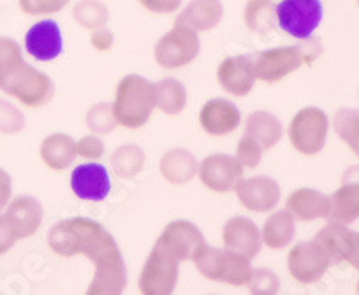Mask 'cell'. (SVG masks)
I'll return each mask as SVG.
<instances>
[{
    "label": "cell",
    "instance_id": "d6a6232c",
    "mask_svg": "<svg viewBox=\"0 0 359 295\" xmlns=\"http://www.w3.org/2000/svg\"><path fill=\"white\" fill-rule=\"evenodd\" d=\"M248 290L252 294H277L280 290V279L271 268H253Z\"/></svg>",
    "mask_w": 359,
    "mask_h": 295
},
{
    "label": "cell",
    "instance_id": "e0dca14e",
    "mask_svg": "<svg viewBox=\"0 0 359 295\" xmlns=\"http://www.w3.org/2000/svg\"><path fill=\"white\" fill-rule=\"evenodd\" d=\"M4 211V216L8 218L9 225L13 227L18 240L31 238L40 230L43 221V207L34 197L20 195L11 198Z\"/></svg>",
    "mask_w": 359,
    "mask_h": 295
},
{
    "label": "cell",
    "instance_id": "9a60e30c",
    "mask_svg": "<svg viewBox=\"0 0 359 295\" xmlns=\"http://www.w3.org/2000/svg\"><path fill=\"white\" fill-rule=\"evenodd\" d=\"M327 263V252L320 243H298L290 250L287 270L297 283L309 284L325 272Z\"/></svg>",
    "mask_w": 359,
    "mask_h": 295
},
{
    "label": "cell",
    "instance_id": "4316f807",
    "mask_svg": "<svg viewBox=\"0 0 359 295\" xmlns=\"http://www.w3.org/2000/svg\"><path fill=\"white\" fill-rule=\"evenodd\" d=\"M146 153L137 144H123L111 153V169L118 178H135L144 169Z\"/></svg>",
    "mask_w": 359,
    "mask_h": 295
},
{
    "label": "cell",
    "instance_id": "30bf717a",
    "mask_svg": "<svg viewBox=\"0 0 359 295\" xmlns=\"http://www.w3.org/2000/svg\"><path fill=\"white\" fill-rule=\"evenodd\" d=\"M243 175H245V168L237 162L236 157L224 155V153H212L198 164V176L201 184L208 191L217 195L233 191Z\"/></svg>",
    "mask_w": 359,
    "mask_h": 295
},
{
    "label": "cell",
    "instance_id": "8d00e7d4",
    "mask_svg": "<svg viewBox=\"0 0 359 295\" xmlns=\"http://www.w3.org/2000/svg\"><path fill=\"white\" fill-rule=\"evenodd\" d=\"M17 242V234H15L13 227L9 225L8 218L4 214H0V256L8 254Z\"/></svg>",
    "mask_w": 359,
    "mask_h": 295
},
{
    "label": "cell",
    "instance_id": "7c38bea8",
    "mask_svg": "<svg viewBox=\"0 0 359 295\" xmlns=\"http://www.w3.org/2000/svg\"><path fill=\"white\" fill-rule=\"evenodd\" d=\"M257 81L255 63L245 54L226 58L217 67V83L226 94L236 98H246Z\"/></svg>",
    "mask_w": 359,
    "mask_h": 295
},
{
    "label": "cell",
    "instance_id": "4fadbf2b",
    "mask_svg": "<svg viewBox=\"0 0 359 295\" xmlns=\"http://www.w3.org/2000/svg\"><path fill=\"white\" fill-rule=\"evenodd\" d=\"M203 243L205 238L201 230L189 220L171 221L156 240V245L169 250L180 263L192 261L194 254Z\"/></svg>",
    "mask_w": 359,
    "mask_h": 295
},
{
    "label": "cell",
    "instance_id": "83f0119b",
    "mask_svg": "<svg viewBox=\"0 0 359 295\" xmlns=\"http://www.w3.org/2000/svg\"><path fill=\"white\" fill-rule=\"evenodd\" d=\"M245 24L252 33L268 34L277 25L271 0H250L245 8Z\"/></svg>",
    "mask_w": 359,
    "mask_h": 295
},
{
    "label": "cell",
    "instance_id": "d590c367",
    "mask_svg": "<svg viewBox=\"0 0 359 295\" xmlns=\"http://www.w3.org/2000/svg\"><path fill=\"white\" fill-rule=\"evenodd\" d=\"M139 2L146 11L155 15H171L182 6V0H139Z\"/></svg>",
    "mask_w": 359,
    "mask_h": 295
},
{
    "label": "cell",
    "instance_id": "ba28073f",
    "mask_svg": "<svg viewBox=\"0 0 359 295\" xmlns=\"http://www.w3.org/2000/svg\"><path fill=\"white\" fill-rule=\"evenodd\" d=\"M316 53L306 46H291V47H273V49L262 51L253 63H255V72H257L259 81H264L268 85L282 81L290 76L291 72L298 70L304 63L311 62Z\"/></svg>",
    "mask_w": 359,
    "mask_h": 295
},
{
    "label": "cell",
    "instance_id": "f35d334b",
    "mask_svg": "<svg viewBox=\"0 0 359 295\" xmlns=\"http://www.w3.org/2000/svg\"><path fill=\"white\" fill-rule=\"evenodd\" d=\"M13 198V181L6 169L0 168V213L8 207Z\"/></svg>",
    "mask_w": 359,
    "mask_h": 295
},
{
    "label": "cell",
    "instance_id": "5b68a950",
    "mask_svg": "<svg viewBox=\"0 0 359 295\" xmlns=\"http://www.w3.org/2000/svg\"><path fill=\"white\" fill-rule=\"evenodd\" d=\"M200 51L201 44L196 31L184 24H176L156 41L155 62L165 70L184 69L196 60Z\"/></svg>",
    "mask_w": 359,
    "mask_h": 295
},
{
    "label": "cell",
    "instance_id": "ac0fdd59",
    "mask_svg": "<svg viewBox=\"0 0 359 295\" xmlns=\"http://www.w3.org/2000/svg\"><path fill=\"white\" fill-rule=\"evenodd\" d=\"M25 51L38 62H53L63 53L62 29L54 20L36 22L25 34Z\"/></svg>",
    "mask_w": 359,
    "mask_h": 295
},
{
    "label": "cell",
    "instance_id": "4dcf8cb0",
    "mask_svg": "<svg viewBox=\"0 0 359 295\" xmlns=\"http://www.w3.org/2000/svg\"><path fill=\"white\" fill-rule=\"evenodd\" d=\"M25 128V115L17 105L0 98V133L17 136Z\"/></svg>",
    "mask_w": 359,
    "mask_h": 295
},
{
    "label": "cell",
    "instance_id": "9c48e42d",
    "mask_svg": "<svg viewBox=\"0 0 359 295\" xmlns=\"http://www.w3.org/2000/svg\"><path fill=\"white\" fill-rule=\"evenodd\" d=\"M291 146L298 153L314 155L322 150L327 136V117L318 108H304L291 119L287 128Z\"/></svg>",
    "mask_w": 359,
    "mask_h": 295
},
{
    "label": "cell",
    "instance_id": "74e56055",
    "mask_svg": "<svg viewBox=\"0 0 359 295\" xmlns=\"http://www.w3.org/2000/svg\"><path fill=\"white\" fill-rule=\"evenodd\" d=\"M114 33L108 31L107 27H99L94 29V33H92V38H90V46L94 47L97 53H107L114 47Z\"/></svg>",
    "mask_w": 359,
    "mask_h": 295
},
{
    "label": "cell",
    "instance_id": "d6986e66",
    "mask_svg": "<svg viewBox=\"0 0 359 295\" xmlns=\"http://www.w3.org/2000/svg\"><path fill=\"white\" fill-rule=\"evenodd\" d=\"M224 249L236 250L248 258H255L262 249L261 229L250 218L233 216L230 218L221 232Z\"/></svg>",
    "mask_w": 359,
    "mask_h": 295
},
{
    "label": "cell",
    "instance_id": "ffe728a7",
    "mask_svg": "<svg viewBox=\"0 0 359 295\" xmlns=\"http://www.w3.org/2000/svg\"><path fill=\"white\" fill-rule=\"evenodd\" d=\"M158 169L165 182L172 185H184L198 175V160L189 150L172 148L162 155Z\"/></svg>",
    "mask_w": 359,
    "mask_h": 295
},
{
    "label": "cell",
    "instance_id": "e575fe53",
    "mask_svg": "<svg viewBox=\"0 0 359 295\" xmlns=\"http://www.w3.org/2000/svg\"><path fill=\"white\" fill-rule=\"evenodd\" d=\"M76 148H78V157H83L86 160H99L107 153L104 140L95 133H90V136L79 139V143H76Z\"/></svg>",
    "mask_w": 359,
    "mask_h": 295
},
{
    "label": "cell",
    "instance_id": "52a82bcc",
    "mask_svg": "<svg viewBox=\"0 0 359 295\" xmlns=\"http://www.w3.org/2000/svg\"><path fill=\"white\" fill-rule=\"evenodd\" d=\"M323 18L320 0H282L275 4V20L278 27L298 40H311Z\"/></svg>",
    "mask_w": 359,
    "mask_h": 295
},
{
    "label": "cell",
    "instance_id": "2e32d148",
    "mask_svg": "<svg viewBox=\"0 0 359 295\" xmlns=\"http://www.w3.org/2000/svg\"><path fill=\"white\" fill-rule=\"evenodd\" d=\"M198 123L208 137H226L241 126V112L226 99H208L201 107Z\"/></svg>",
    "mask_w": 359,
    "mask_h": 295
},
{
    "label": "cell",
    "instance_id": "f546056e",
    "mask_svg": "<svg viewBox=\"0 0 359 295\" xmlns=\"http://www.w3.org/2000/svg\"><path fill=\"white\" fill-rule=\"evenodd\" d=\"M86 126L92 133L95 136H108L115 128L118 126L117 119L114 115V108H111V103H97L94 107L86 112Z\"/></svg>",
    "mask_w": 359,
    "mask_h": 295
},
{
    "label": "cell",
    "instance_id": "5bb4252c",
    "mask_svg": "<svg viewBox=\"0 0 359 295\" xmlns=\"http://www.w3.org/2000/svg\"><path fill=\"white\" fill-rule=\"evenodd\" d=\"M70 188L74 195L81 200L102 202L111 191V178L108 169L97 160H88L85 164L74 168L70 175Z\"/></svg>",
    "mask_w": 359,
    "mask_h": 295
},
{
    "label": "cell",
    "instance_id": "603a6c76",
    "mask_svg": "<svg viewBox=\"0 0 359 295\" xmlns=\"http://www.w3.org/2000/svg\"><path fill=\"white\" fill-rule=\"evenodd\" d=\"M282 123L277 115L266 110H257L250 114L245 121V133L257 140L262 148L271 150L282 139Z\"/></svg>",
    "mask_w": 359,
    "mask_h": 295
},
{
    "label": "cell",
    "instance_id": "836d02e7",
    "mask_svg": "<svg viewBox=\"0 0 359 295\" xmlns=\"http://www.w3.org/2000/svg\"><path fill=\"white\" fill-rule=\"evenodd\" d=\"M70 0H18V8L25 15L38 17V15H53L60 13L69 6Z\"/></svg>",
    "mask_w": 359,
    "mask_h": 295
},
{
    "label": "cell",
    "instance_id": "d4e9b609",
    "mask_svg": "<svg viewBox=\"0 0 359 295\" xmlns=\"http://www.w3.org/2000/svg\"><path fill=\"white\" fill-rule=\"evenodd\" d=\"M287 211L297 220L307 221L327 214L329 207H327L325 198L316 193V191L298 189V191L291 193L290 198H287Z\"/></svg>",
    "mask_w": 359,
    "mask_h": 295
},
{
    "label": "cell",
    "instance_id": "8fae6325",
    "mask_svg": "<svg viewBox=\"0 0 359 295\" xmlns=\"http://www.w3.org/2000/svg\"><path fill=\"white\" fill-rule=\"evenodd\" d=\"M236 195L239 204L252 213H271L280 202V185L271 176L257 175L237 182Z\"/></svg>",
    "mask_w": 359,
    "mask_h": 295
},
{
    "label": "cell",
    "instance_id": "7a4b0ae2",
    "mask_svg": "<svg viewBox=\"0 0 359 295\" xmlns=\"http://www.w3.org/2000/svg\"><path fill=\"white\" fill-rule=\"evenodd\" d=\"M111 108L118 126L140 130L149 123L156 108L155 83L139 74H130L118 81Z\"/></svg>",
    "mask_w": 359,
    "mask_h": 295
},
{
    "label": "cell",
    "instance_id": "8992f818",
    "mask_svg": "<svg viewBox=\"0 0 359 295\" xmlns=\"http://www.w3.org/2000/svg\"><path fill=\"white\" fill-rule=\"evenodd\" d=\"M180 261L169 250L156 245L151 249L139 275V290L144 295H169L176 290Z\"/></svg>",
    "mask_w": 359,
    "mask_h": 295
},
{
    "label": "cell",
    "instance_id": "7402d4cb",
    "mask_svg": "<svg viewBox=\"0 0 359 295\" xmlns=\"http://www.w3.org/2000/svg\"><path fill=\"white\" fill-rule=\"evenodd\" d=\"M224 15L221 0H191L187 8L180 13L176 24H184L196 33L210 31L221 22Z\"/></svg>",
    "mask_w": 359,
    "mask_h": 295
},
{
    "label": "cell",
    "instance_id": "1f68e13d",
    "mask_svg": "<svg viewBox=\"0 0 359 295\" xmlns=\"http://www.w3.org/2000/svg\"><path fill=\"white\" fill-rule=\"evenodd\" d=\"M262 155H264V148H262L255 139L246 136V133L241 137V140L237 143L236 159L245 169L257 168L262 162Z\"/></svg>",
    "mask_w": 359,
    "mask_h": 295
},
{
    "label": "cell",
    "instance_id": "f1b7e54d",
    "mask_svg": "<svg viewBox=\"0 0 359 295\" xmlns=\"http://www.w3.org/2000/svg\"><path fill=\"white\" fill-rule=\"evenodd\" d=\"M108 18H110L108 8L99 0H81L74 6V20L85 29L94 31V29L104 27Z\"/></svg>",
    "mask_w": 359,
    "mask_h": 295
},
{
    "label": "cell",
    "instance_id": "6da1fadb",
    "mask_svg": "<svg viewBox=\"0 0 359 295\" xmlns=\"http://www.w3.org/2000/svg\"><path fill=\"white\" fill-rule=\"evenodd\" d=\"M47 245L60 258L83 256L94 265V279L86 294H123L128 283L126 263L110 232L90 218H70L57 221L47 232Z\"/></svg>",
    "mask_w": 359,
    "mask_h": 295
},
{
    "label": "cell",
    "instance_id": "cb8c5ba5",
    "mask_svg": "<svg viewBox=\"0 0 359 295\" xmlns=\"http://www.w3.org/2000/svg\"><path fill=\"white\" fill-rule=\"evenodd\" d=\"M262 245L271 250H280L294 238V218L290 211H275L266 218L261 229Z\"/></svg>",
    "mask_w": 359,
    "mask_h": 295
},
{
    "label": "cell",
    "instance_id": "277c9868",
    "mask_svg": "<svg viewBox=\"0 0 359 295\" xmlns=\"http://www.w3.org/2000/svg\"><path fill=\"white\" fill-rule=\"evenodd\" d=\"M54 81L25 60L13 67L0 81V92L11 96L27 108H41L54 98Z\"/></svg>",
    "mask_w": 359,
    "mask_h": 295
},
{
    "label": "cell",
    "instance_id": "44dd1931",
    "mask_svg": "<svg viewBox=\"0 0 359 295\" xmlns=\"http://www.w3.org/2000/svg\"><path fill=\"white\" fill-rule=\"evenodd\" d=\"M40 157L41 162L53 171H65L78 157L76 140L67 133H60V131L50 133L41 140Z\"/></svg>",
    "mask_w": 359,
    "mask_h": 295
},
{
    "label": "cell",
    "instance_id": "484cf974",
    "mask_svg": "<svg viewBox=\"0 0 359 295\" xmlns=\"http://www.w3.org/2000/svg\"><path fill=\"white\" fill-rule=\"evenodd\" d=\"M156 88V108L165 115H178L187 107V91L175 78L160 79Z\"/></svg>",
    "mask_w": 359,
    "mask_h": 295
},
{
    "label": "cell",
    "instance_id": "3957f363",
    "mask_svg": "<svg viewBox=\"0 0 359 295\" xmlns=\"http://www.w3.org/2000/svg\"><path fill=\"white\" fill-rule=\"evenodd\" d=\"M198 272L205 279L229 287H248L252 279V258L230 249H216L207 243L198 249L192 258Z\"/></svg>",
    "mask_w": 359,
    "mask_h": 295
}]
</instances>
